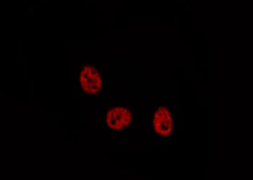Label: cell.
I'll list each match as a JSON object with an SVG mask.
<instances>
[{"label": "cell", "instance_id": "obj_1", "mask_svg": "<svg viewBox=\"0 0 253 180\" xmlns=\"http://www.w3.org/2000/svg\"><path fill=\"white\" fill-rule=\"evenodd\" d=\"M147 121L150 131L159 141L170 139L176 131L177 118L169 102H158L150 109Z\"/></svg>", "mask_w": 253, "mask_h": 180}, {"label": "cell", "instance_id": "obj_2", "mask_svg": "<svg viewBox=\"0 0 253 180\" xmlns=\"http://www.w3.org/2000/svg\"><path fill=\"white\" fill-rule=\"evenodd\" d=\"M134 123V109L126 104L113 105L106 108L103 113V127L109 133H126L132 128Z\"/></svg>", "mask_w": 253, "mask_h": 180}, {"label": "cell", "instance_id": "obj_3", "mask_svg": "<svg viewBox=\"0 0 253 180\" xmlns=\"http://www.w3.org/2000/svg\"><path fill=\"white\" fill-rule=\"evenodd\" d=\"M102 87L101 72L96 63H85L80 73V88L86 97L94 96Z\"/></svg>", "mask_w": 253, "mask_h": 180}]
</instances>
